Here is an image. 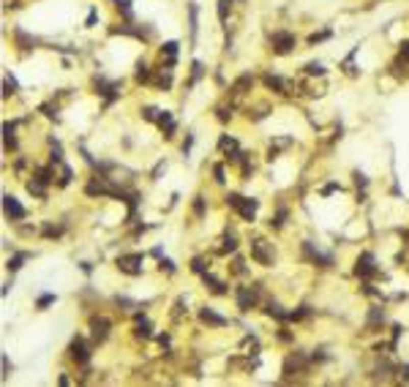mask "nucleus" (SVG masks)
I'll return each instance as SVG.
<instances>
[{
    "instance_id": "3",
    "label": "nucleus",
    "mask_w": 409,
    "mask_h": 387,
    "mask_svg": "<svg viewBox=\"0 0 409 387\" xmlns=\"http://www.w3.org/2000/svg\"><path fill=\"white\" fill-rule=\"evenodd\" d=\"M309 366H311V360L305 357L303 352H292V354L284 360V376L292 379L295 374H309Z\"/></svg>"
},
{
    "instance_id": "14",
    "label": "nucleus",
    "mask_w": 409,
    "mask_h": 387,
    "mask_svg": "<svg viewBox=\"0 0 409 387\" xmlns=\"http://www.w3.org/2000/svg\"><path fill=\"white\" fill-rule=\"evenodd\" d=\"M159 58H161V68H175V63H177V44L175 41H167V44H164L161 46V55H159Z\"/></svg>"
},
{
    "instance_id": "35",
    "label": "nucleus",
    "mask_w": 409,
    "mask_h": 387,
    "mask_svg": "<svg viewBox=\"0 0 409 387\" xmlns=\"http://www.w3.org/2000/svg\"><path fill=\"white\" fill-rule=\"evenodd\" d=\"M305 74L309 76H325V68H322L319 63H309V66H305Z\"/></svg>"
},
{
    "instance_id": "6",
    "label": "nucleus",
    "mask_w": 409,
    "mask_h": 387,
    "mask_svg": "<svg viewBox=\"0 0 409 387\" xmlns=\"http://www.w3.org/2000/svg\"><path fill=\"white\" fill-rule=\"evenodd\" d=\"M270 46H273L276 55H289L295 49V36L287 33V30H278V33L270 36Z\"/></svg>"
},
{
    "instance_id": "21",
    "label": "nucleus",
    "mask_w": 409,
    "mask_h": 387,
    "mask_svg": "<svg viewBox=\"0 0 409 387\" xmlns=\"http://www.w3.org/2000/svg\"><path fill=\"white\" fill-rule=\"evenodd\" d=\"M382 322H385V314H382V308H374V311L371 314H368V333H376V327H379L382 325Z\"/></svg>"
},
{
    "instance_id": "28",
    "label": "nucleus",
    "mask_w": 409,
    "mask_h": 387,
    "mask_svg": "<svg viewBox=\"0 0 409 387\" xmlns=\"http://www.w3.org/2000/svg\"><path fill=\"white\" fill-rule=\"evenodd\" d=\"M267 314H270V317H276L278 322H284V319H289V314L284 311V308H281L278 303H267V308H265Z\"/></svg>"
},
{
    "instance_id": "38",
    "label": "nucleus",
    "mask_w": 409,
    "mask_h": 387,
    "mask_svg": "<svg viewBox=\"0 0 409 387\" xmlns=\"http://www.w3.org/2000/svg\"><path fill=\"white\" fill-rule=\"evenodd\" d=\"M142 117H145V120H150V123H156L159 109H156V107H142Z\"/></svg>"
},
{
    "instance_id": "45",
    "label": "nucleus",
    "mask_w": 409,
    "mask_h": 387,
    "mask_svg": "<svg viewBox=\"0 0 409 387\" xmlns=\"http://www.w3.org/2000/svg\"><path fill=\"white\" fill-rule=\"evenodd\" d=\"M199 76H202V63H194V66H191V85L199 80Z\"/></svg>"
},
{
    "instance_id": "32",
    "label": "nucleus",
    "mask_w": 409,
    "mask_h": 387,
    "mask_svg": "<svg viewBox=\"0 0 409 387\" xmlns=\"http://www.w3.org/2000/svg\"><path fill=\"white\" fill-rule=\"evenodd\" d=\"M309 317H311L309 305H300L297 311H292V314H289V319H292V322H300V319H309Z\"/></svg>"
},
{
    "instance_id": "43",
    "label": "nucleus",
    "mask_w": 409,
    "mask_h": 387,
    "mask_svg": "<svg viewBox=\"0 0 409 387\" xmlns=\"http://www.w3.org/2000/svg\"><path fill=\"white\" fill-rule=\"evenodd\" d=\"M216 112H218V120H221V123H226L232 117V109H226V107H218Z\"/></svg>"
},
{
    "instance_id": "37",
    "label": "nucleus",
    "mask_w": 409,
    "mask_h": 387,
    "mask_svg": "<svg viewBox=\"0 0 409 387\" xmlns=\"http://www.w3.org/2000/svg\"><path fill=\"white\" fill-rule=\"evenodd\" d=\"M191 270H194V273H199V275H205V273H208V265H205V259H199V256H196L194 262H191Z\"/></svg>"
},
{
    "instance_id": "15",
    "label": "nucleus",
    "mask_w": 409,
    "mask_h": 387,
    "mask_svg": "<svg viewBox=\"0 0 409 387\" xmlns=\"http://www.w3.org/2000/svg\"><path fill=\"white\" fill-rule=\"evenodd\" d=\"M251 85H254V76H251V74L238 76V80L232 82V88H229L232 98H238V96H243V93H248V90H251Z\"/></svg>"
},
{
    "instance_id": "30",
    "label": "nucleus",
    "mask_w": 409,
    "mask_h": 387,
    "mask_svg": "<svg viewBox=\"0 0 409 387\" xmlns=\"http://www.w3.org/2000/svg\"><path fill=\"white\" fill-rule=\"evenodd\" d=\"M60 167V177H58V186H68L71 183V169L66 167V164H58Z\"/></svg>"
},
{
    "instance_id": "39",
    "label": "nucleus",
    "mask_w": 409,
    "mask_h": 387,
    "mask_svg": "<svg viewBox=\"0 0 409 387\" xmlns=\"http://www.w3.org/2000/svg\"><path fill=\"white\" fill-rule=\"evenodd\" d=\"M232 273L235 275H246V262H243V259H235V262H232Z\"/></svg>"
},
{
    "instance_id": "11",
    "label": "nucleus",
    "mask_w": 409,
    "mask_h": 387,
    "mask_svg": "<svg viewBox=\"0 0 409 387\" xmlns=\"http://www.w3.org/2000/svg\"><path fill=\"white\" fill-rule=\"evenodd\" d=\"M68 354H71V360H76L80 366H85V363L90 360V352H88V344H85V338L76 336L74 341H71V346H68Z\"/></svg>"
},
{
    "instance_id": "26",
    "label": "nucleus",
    "mask_w": 409,
    "mask_h": 387,
    "mask_svg": "<svg viewBox=\"0 0 409 387\" xmlns=\"http://www.w3.org/2000/svg\"><path fill=\"white\" fill-rule=\"evenodd\" d=\"M238 248V243H235V235H224L221 238V248H218V254H232V251Z\"/></svg>"
},
{
    "instance_id": "48",
    "label": "nucleus",
    "mask_w": 409,
    "mask_h": 387,
    "mask_svg": "<svg viewBox=\"0 0 409 387\" xmlns=\"http://www.w3.org/2000/svg\"><path fill=\"white\" fill-rule=\"evenodd\" d=\"M333 191H341V186H336V183H330V186H325V188H322V194H333Z\"/></svg>"
},
{
    "instance_id": "29",
    "label": "nucleus",
    "mask_w": 409,
    "mask_h": 387,
    "mask_svg": "<svg viewBox=\"0 0 409 387\" xmlns=\"http://www.w3.org/2000/svg\"><path fill=\"white\" fill-rule=\"evenodd\" d=\"M289 145H292V139H287V137L273 139V142H270V159H273V156H278V150H287Z\"/></svg>"
},
{
    "instance_id": "16",
    "label": "nucleus",
    "mask_w": 409,
    "mask_h": 387,
    "mask_svg": "<svg viewBox=\"0 0 409 387\" xmlns=\"http://www.w3.org/2000/svg\"><path fill=\"white\" fill-rule=\"evenodd\" d=\"M150 85H153V88H159V90H169L172 88V71L169 68H159V74H153Z\"/></svg>"
},
{
    "instance_id": "42",
    "label": "nucleus",
    "mask_w": 409,
    "mask_h": 387,
    "mask_svg": "<svg viewBox=\"0 0 409 387\" xmlns=\"http://www.w3.org/2000/svg\"><path fill=\"white\" fill-rule=\"evenodd\" d=\"M28 254H17V256H14V259H9V270H19V267H22V259H25Z\"/></svg>"
},
{
    "instance_id": "40",
    "label": "nucleus",
    "mask_w": 409,
    "mask_h": 387,
    "mask_svg": "<svg viewBox=\"0 0 409 387\" xmlns=\"http://www.w3.org/2000/svg\"><path fill=\"white\" fill-rule=\"evenodd\" d=\"M213 177H216V183H218V186H224V180H226V177H224V167H221V164H216V167H213Z\"/></svg>"
},
{
    "instance_id": "36",
    "label": "nucleus",
    "mask_w": 409,
    "mask_h": 387,
    "mask_svg": "<svg viewBox=\"0 0 409 387\" xmlns=\"http://www.w3.org/2000/svg\"><path fill=\"white\" fill-rule=\"evenodd\" d=\"M60 235H63V226H52V224L44 226V238H60Z\"/></svg>"
},
{
    "instance_id": "24",
    "label": "nucleus",
    "mask_w": 409,
    "mask_h": 387,
    "mask_svg": "<svg viewBox=\"0 0 409 387\" xmlns=\"http://www.w3.org/2000/svg\"><path fill=\"white\" fill-rule=\"evenodd\" d=\"M150 80H153V71L145 66V63H137V82L139 85H150Z\"/></svg>"
},
{
    "instance_id": "18",
    "label": "nucleus",
    "mask_w": 409,
    "mask_h": 387,
    "mask_svg": "<svg viewBox=\"0 0 409 387\" xmlns=\"http://www.w3.org/2000/svg\"><path fill=\"white\" fill-rule=\"evenodd\" d=\"M156 125H159V128L164 131V137H172V134H175V120H172V115L169 112H161L159 109V117H156Z\"/></svg>"
},
{
    "instance_id": "23",
    "label": "nucleus",
    "mask_w": 409,
    "mask_h": 387,
    "mask_svg": "<svg viewBox=\"0 0 409 387\" xmlns=\"http://www.w3.org/2000/svg\"><path fill=\"white\" fill-rule=\"evenodd\" d=\"M28 191L33 194V196H38V199H44L46 196V183H41V180H28Z\"/></svg>"
},
{
    "instance_id": "25",
    "label": "nucleus",
    "mask_w": 409,
    "mask_h": 387,
    "mask_svg": "<svg viewBox=\"0 0 409 387\" xmlns=\"http://www.w3.org/2000/svg\"><path fill=\"white\" fill-rule=\"evenodd\" d=\"M14 38H17V44H19V49H33L36 46V38H30V36H25L22 30H14Z\"/></svg>"
},
{
    "instance_id": "49",
    "label": "nucleus",
    "mask_w": 409,
    "mask_h": 387,
    "mask_svg": "<svg viewBox=\"0 0 409 387\" xmlns=\"http://www.w3.org/2000/svg\"><path fill=\"white\" fill-rule=\"evenodd\" d=\"M161 270H167V273H175V265H172L169 259H161Z\"/></svg>"
},
{
    "instance_id": "46",
    "label": "nucleus",
    "mask_w": 409,
    "mask_h": 387,
    "mask_svg": "<svg viewBox=\"0 0 409 387\" xmlns=\"http://www.w3.org/2000/svg\"><path fill=\"white\" fill-rule=\"evenodd\" d=\"M194 213H196V216H205V202H202V196H196V199H194Z\"/></svg>"
},
{
    "instance_id": "10",
    "label": "nucleus",
    "mask_w": 409,
    "mask_h": 387,
    "mask_svg": "<svg viewBox=\"0 0 409 387\" xmlns=\"http://www.w3.org/2000/svg\"><path fill=\"white\" fill-rule=\"evenodd\" d=\"M218 150H221V153H224L232 164H240V159H243V153L238 150V142H235L232 137H226V134L218 139Z\"/></svg>"
},
{
    "instance_id": "20",
    "label": "nucleus",
    "mask_w": 409,
    "mask_h": 387,
    "mask_svg": "<svg viewBox=\"0 0 409 387\" xmlns=\"http://www.w3.org/2000/svg\"><path fill=\"white\" fill-rule=\"evenodd\" d=\"M202 281H205V287L213 292V295H226V292H229V289H226V283H221L218 278H213L210 273H205V275H202Z\"/></svg>"
},
{
    "instance_id": "34",
    "label": "nucleus",
    "mask_w": 409,
    "mask_h": 387,
    "mask_svg": "<svg viewBox=\"0 0 409 387\" xmlns=\"http://www.w3.org/2000/svg\"><path fill=\"white\" fill-rule=\"evenodd\" d=\"M3 88H6V90H3V96L9 98V96H14V93H17V82H14L11 76L6 74V80H3Z\"/></svg>"
},
{
    "instance_id": "33",
    "label": "nucleus",
    "mask_w": 409,
    "mask_h": 387,
    "mask_svg": "<svg viewBox=\"0 0 409 387\" xmlns=\"http://www.w3.org/2000/svg\"><path fill=\"white\" fill-rule=\"evenodd\" d=\"M284 218H287V210H278L276 216L267 221V224H270V229H281V226H284Z\"/></svg>"
},
{
    "instance_id": "2",
    "label": "nucleus",
    "mask_w": 409,
    "mask_h": 387,
    "mask_svg": "<svg viewBox=\"0 0 409 387\" xmlns=\"http://www.w3.org/2000/svg\"><path fill=\"white\" fill-rule=\"evenodd\" d=\"M251 259L254 262H259V265H265V267H270L273 265V259H276V251H273V246L267 240H262V238H251Z\"/></svg>"
},
{
    "instance_id": "13",
    "label": "nucleus",
    "mask_w": 409,
    "mask_h": 387,
    "mask_svg": "<svg viewBox=\"0 0 409 387\" xmlns=\"http://www.w3.org/2000/svg\"><path fill=\"white\" fill-rule=\"evenodd\" d=\"M3 210H6V216H9L11 221H22V218H25V208H22L11 194L3 196Z\"/></svg>"
},
{
    "instance_id": "44",
    "label": "nucleus",
    "mask_w": 409,
    "mask_h": 387,
    "mask_svg": "<svg viewBox=\"0 0 409 387\" xmlns=\"http://www.w3.org/2000/svg\"><path fill=\"white\" fill-rule=\"evenodd\" d=\"M55 303V295H41V297H38V308H46V305H52Z\"/></svg>"
},
{
    "instance_id": "7",
    "label": "nucleus",
    "mask_w": 409,
    "mask_h": 387,
    "mask_svg": "<svg viewBox=\"0 0 409 387\" xmlns=\"http://www.w3.org/2000/svg\"><path fill=\"white\" fill-rule=\"evenodd\" d=\"M109 327H112V322H109L107 317H90V333H93V341L96 344L107 341Z\"/></svg>"
},
{
    "instance_id": "12",
    "label": "nucleus",
    "mask_w": 409,
    "mask_h": 387,
    "mask_svg": "<svg viewBox=\"0 0 409 387\" xmlns=\"http://www.w3.org/2000/svg\"><path fill=\"white\" fill-rule=\"evenodd\" d=\"M303 256L309 259V262L319 265V267H330V265H333V256H327V254H322V251H317L311 243H303Z\"/></svg>"
},
{
    "instance_id": "4",
    "label": "nucleus",
    "mask_w": 409,
    "mask_h": 387,
    "mask_svg": "<svg viewBox=\"0 0 409 387\" xmlns=\"http://www.w3.org/2000/svg\"><path fill=\"white\" fill-rule=\"evenodd\" d=\"M259 287H238L235 289V300H238V308L240 311H251V308H257V295H259Z\"/></svg>"
},
{
    "instance_id": "27",
    "label": "nucleus",
    "mask_w": 409,
    "mask_h": 387,
    "mask_svg": "<svg viewBox=\"0 0 409 387\" xmlns=\"http://www.w3.org/2000/svg\"><path fill=\"white\" fill-rule=\"evenodd\" d=\"M3 134H6V150H17V137H14V123H6V125H3Z\"/></svg>"
},
{
    "instance_id": "17",
    "label": "nucleus",
    "mask_w": 409,
    "mask_h": 387,
    "mask_svg": "<svg viewBox=\"0 0 409 387\" xmlns=\"http://www.w3.org/2000/svg\"><path fill=\"white\" fill-rule=\"evenodd\" d=\"M199 319H202L208 327H224V325H226V319L218 317L213 308H202V311H199Z\"/></svg>"
},
{
    "instance_id": "19",
    "label": "nucleus",
    "mask_w": 409,
    "mask_h": 387,
    "mask_svg": "<svg viewBox=\"0 0 409 387\" xmlns=\"http://www.w3.org/2000/svg\"><path fill=\"white\" fill-rule=\"evenodd\" d=\"M134 336L137 338H142V341H147L153 333H150V322H147L145 317H139L137 314V322H134Z\"/></svg>"
},
{
    "instance_id": "47",
    "label": "nucleus",
    "mask_w": 409,
    "mask_h": 387,
    "mask_svg": "<svg viewBox=\"0 0 409 387\" xmlns=\"http://www.w3.org/2000/svg\"><path fill=\"white\" fill-rule=\"evenodd\" d=\"M330 33H327V30H325V33H314L311 38H309V44H317V41H325V38H327Z\"/></svg>"
},
{
    "instance_id": "5",
    "label": "nucleus",
    "mask_w": 409,
    "mask_h": 387,
    "mask_svg": "<svg viewBox=\"0 0 409 387\" xmlns=\"http://www.w3.org/2000/svg\"><path fill=\"white\" fill-rule=\"evenodd\" d=\"M117 270L125 275H139L142 273V254H120L117 256Z\"/></svg>"
},
{
    "instance_id": "9",
    "label": "nucleus",
    "mask_w": 409,
    "mask_h": 387,
    "mask_svg": "<svg viewBox=\"0 0 409 387\" xmlns=\"http://www.w3.org/2000/svg\"><path fill=\"white\" fill-rule=\"evenodd\" d=\"M262 82H265V88H270L273 93H281V96H287V93H295V90H292L295 85L287 82V80H281V76H276V74H265Z\"/></svg>"
},
{
    "instance_id": "41",
    "label": "nucleus",
    "mask_w": 409,
    "mask_h": 387,
    "mask_svg": "<svg viewBox=\"0 0 409 387\" xmlns=\"http://www.w3.org/2000/svg\"><path fill=\"white\" fill-rule=\"evenodd\" d=\"M352 60H355V55H349V58H347V60H344V71H347V74H349V76H355V74H357V71H355V63H352Z\"/></svg>"
},
{
    "instance_id": "31",
    "label": "nucleus",
    "mask_w": 409,
    "mask_h": 387,
    "mask_svg": "<svg viewBox=\"0 0 409 387\" xmlns=\"http://www.w3.org/2000/svg\"><path fill=\"white\" fill-rule=\"evenodd\" d=\"M232 11V0H218V19L226 22V14Z\"/></svg>"
},
{
    "instance_id": "22",
    "label": "nucleus",
    "mask_w": 409,
    "mask_h": 387,
    "mask_svg": "<svg viewBox=\"0 0 409 387\" xmlns=\"http://www.w3.org/2000/svg\"><path fill=\"white\" fill-rule=\"evenodd\" d=\"M33 177L49 186L52 180H55V169H49V167H33Z\"/></svg>"
},
{
    "instance_id": "1",
    "label": "nucleus",
    "mask_w": 409,
    "mask_h": 387,
    "mask_svg": "<svg viewBox=\"0 0 409 387\" xmlns=\"http://www.w3.org/2000/svg\"><path fill=\"white\" fill-rule=\"evenodd\" d=\"M226 204H229L243 221H254L257 218V199H246V196H240V194H229L226 196Z\"/></svg>"
},
{
    "instance_id": "8",
    "label": "nucleus",
    "mask_w": 409,
    "mask_h": 387,
    "mask_svg": "<svg viewBox=\"0 0 409 387\" xmlns=\"http://www.w3.org/2000/svg\"><path fill=\"white\" fill-rule=\"evenodd\" d=\"M355 275H357V278H363V281H368V278H374V275H376V267H374V256H371V254H360L357 265H355Z\"/></svg>"
}]
</instances>
